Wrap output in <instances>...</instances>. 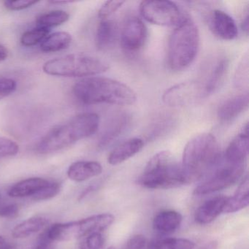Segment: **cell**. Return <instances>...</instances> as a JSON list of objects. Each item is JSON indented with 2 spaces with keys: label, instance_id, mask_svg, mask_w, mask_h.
<instances>
[{
  "label": "cell",
  "instance_id": "1",
  "mask_svg": "<svg viewBox=\"0 0 249 249\" xmlns=\"http://www.w3.org/2000/svg\"><path fill=\"white\" fill-rule=\"evenodd\" d=\"M75 97L87 105L129 106L137 100L136 93L124 83L106 77L91 76L78 81L72 88Z\"/></svg>",
  "mask_w": 249,
  "mask_h": 249
},
{
  "label": "cell",
  "instance_id": "2",
  "mask_svg": "<svg viewBox=\"0 0 249 249\" xmlns=\"http://www.w3.org/2000/svg\"><path fill=\"white\" fill-rule=\"evenodd\" d=\"M99 126L100 116L97 113H81L51 129L39 141L36 151L40 154L61 151L91 137L98 130Z\"/></svg>",
  "mask_w": 249,
  "mask_h": 249
},
{
  "label": "cell",
  "instance_id": "3",
  "mask_svg": "<svg viewBox=\"0 0 249 249\" xmlns=\"http://www.w3.org/2000/svg\"><path fill=\"white\" fill-rule=\"evenodd\" d=\"M221 159L216 138L209 133L192 138L185 146L181 167L188 184L211 173Z\"/></svg>",
  "mask_w": 249,
  "mask_h": 249
},
{
  "label": "cell",
  "instance_id": "4",
  "mask_svg": "<svg viewBox=\"0 0 249 249\" xmlns=\"http://www.w3.org/2000/svg\"><path fill=\"white\" fill-rule=\"evenodd\" d=\"M199 33L195 23L186 18L176 27L170 36L167 62L172 71H183L189 68L199 52Z\"/></svg>",
  "mask_w": 249,
  "mask_h": 249
},
{
  "label": "cell",
  "instance_id": "5",
  "mask_svg": "<svg viewBox=\"0 0 249 249\" xmlns=\"http://www.w3.org/2000/svg\"><path fill=\"white\" fill-rule=\"evenodd\" d=\"M140 184L151 189H167L188 184L181 165L167 151L156 154L147 163Z\"/></svg>",
  "mask_w": 249,
  "mask_h": 249
},
{
  "label": "cell",
  "instance_id": "6",
  "mask_svg": "<svg viewBox=\"0 0 249 249\" xmlns=\"http://www.w3.org/2000/svg\"><path fill=\"white\" fill-rule=\"evenodd\" d=\"M108 68L107 64L98 58L85 53H72L48 61L43 71L53 76L88 78L106 72Z\"/></svg>",
  "mask_w": 249,
  "mask_h": 249
},
{
  "label": "cell",
  "instance_id": "7",
  "mask_svg": "<svg viewBox=\"0 0 249 249\" xmlns=\"http://www.w3.org/2000/svg\"><path fill=\"white\" fill-rule=\"evenodd\" d=\"M114 220L112 214H97L72 222L56 223L46 231L49 238L53 242L69 241L93 233L101 232L108 228Z\"/></svg>",
  "mask_w": 249,
  "mask_h": 249
},
{
  "label": "cell",
  "instance_id": "8",
  "mask_svg": "<svg viewBox=\"0 0 249 249\" xmlns=\"http://www.w3.org/2000/svg\"><path fill=\"white\" fill-rule=\"evenodd\" d=\"M246 164H234L220 159L209 178L194 191L196 196L210 195L232 186L243 176Z\"/></svg>",
  "mask_w": 249,
  "mask_h": 249
},
{
  "label": "cell",
  "instance_id": "9",
  "mask_svg": "<svg viewBox=\"0 0 249 249\" xmlns=\"http://www.w3.org/2000/svg\"><path fill=\"white\" fill-rule=\"evenodd\" d=\"M140 12L148 22L164 27H177L186 18L178 6L170 1H142Z\"/></svg>",
  "mask_w": 249,
  "mask_h": 249
},
{
  "label": "cell",
  "instance_id": "10",
  "mask_svg": "<svg viewBox=\"0 0 249 249\" xmlns=\"http://www.w3.org/2000/svg\"><path fill=\"white\" fill-rule=\"evenodd\" d=\"M208 97L202 81H189L176 84L164 91L162 101L170 107L191 106Z\"/></svg>",
  "mask_w": 249,
  "mask_h": 249
},
{
  "label": "cell",
  "instance_id": "11",
  "mask_svg": "<svg viewBox=\"0 0 249 249\" xmlns=\"http://www.w3.org/2000/svg\"><path fill=\"white\" fill-rule=\"evenodd\" d=\"M148 37V30L143 21L133 17L127 20L121 34L122 47L129 52H135L142 49Z\"/></svg>",
  "mask_w": 249,
  "mask_h": 249
},
{
  "label": "cell",
  "instance_id": "12",
  "mask_svg": "<svg viewBox=\"0 0 249 249\" xmlns=\"http://www.w3.org/2000/svg\"><path fill=\"white\" fill-rule=\"evenodd\" d=\"M209 26L213 33L222 40H234L238 34L234 20L227 13L220 10L213 11L210 16Z\"/></svg>",
  "mask_w": 249,
  "mask_h": 249
},
{
  "label": "cell",
  "instance_id": "13",
  "mask_svg": "<svg viewBox=\"0 0 249 249\" xmlns=\"http://www.w3.org/2000/svg\"><path fill=\"white\" fill-rule=\"evenodd\" d=\"M249 154V124L243 126L241 133L235 137L226 150L224 160L234 164H246Z\"/></svg>",
  "mask_w": 249,
  "mask_h": 249
},
{
  "label": "cell",
  "instance_id": "14",
  "mask_svg": "<svg viewBox=\"0 0 249 249\" xmlns=\"http://www.w3.org/2000/svg\"><path fill=\"white\" fill-rule=\"evenodd\" d=\"M228 196H217L204 202L195 212V219L199 224H208L224 213Z\"/></svg>",
  "mask_w": 249,
  "mask_h": 249
},
{
  "label": "cell",
  "instance_id": "15",
  "mask_svg": "<svg viewBox=\"0 0 249 249\" xmlns=\"http://www.w3.org/2000/svg\"><path fill=\"white\" fill-rule=\"evenodd\" d=\"M130 116L126 113L115 116L103 134L99 142V148L106 149L114 143L115 141L125 133L130 124Z\"/></svg>",
  "mask_w": 249,
  "mask_h": 249
},
{
  "label": "cell",
  "instance_id": "16",
  "mask_svg": "<svg viewBox=\"0 0 249 249\" xmlns=\"http://www.w3.org/2000/svg\"><path fill=\"white\" fill-rule=\"evenodd\" d=\"M144 147V142L138 138H131L118 145L109 154L107 161L111 165L124 162L140 152Z\"/></svg>",
  "mask_w": 249,
  "mask_h": 249
},
{
  "label": "cell",
  "instance_id": "17",
  "mask_svg": "<svg viewBox=\"0 0 249 249\" xmlns=\"http://www.w3.org/2000/svg\"><path fill=\"white\" fill-rule=\"evenodd\" d=\"M248 92L226 100L218 110V118L221 122H230L234 120L249 107Z\"/></svg>",
  "mask_w": 249,
  "mask_h": 249
},
{
  "label": "cell",
  "instance_id": "18",
  "mask_svg": "<svg viewBox=\"0 0 249 249\" xmlns=\"http://www.w3.org/2000/svg\"><path fill=\"white\" fill-rule=\"evenodd\" d=\"M229 60L225 56L218 58L208 71L206 79L202 81L205 86L207 94H213L221 87L228 72Z\"/></svg>",
  "mask_w": 249,
  "mask_h": 249
},
{
  "label": "cell",
  "instance_id": "19",
  "mask_svg": "<svg viewBox=\"0 0 249 249\" xmlns=\"http://www.w3.org/2000/svg\"><path fill=\"white\" fill-rule=\"evenodd\" d=\"M182 221L183 216L177 211H161L154 218L153 229L158 234L167 235L175 232L180 227Z\"/></svg>",
  "mask_w": 249,
  "mask_h": 249
},
{
  "label": "cell",
  "instance_id": "20",
  "mask_svg": "<svg viewBox=\"0 0 249 249\" xmlns=\"http://www.w3.org/2000/svg\"><path fill=\"white\" fill-rule=\"evenodd\" d=\"M102 173L103 167L97 161H79L70 166L68 176L73 181L82 182L100 176Z\"/></svg>",
  "mask_w": 249,
  "mask_h": 249
},
{
  "label": "cell",
  "instance_id": "21",
  "mask_svg": "<svg viewBox=\"0 0 249 249\" xmlns=\"http://www.w3.org/2000/svg\"><path fill=\"white\" fill-rule=\"evenodd\" d=\"M117 35L116 23L111 20H102L96 32L95 43L97 49L102 52L109 50L114 45Z\"/></svg>",
  "mask_w": 249,
  "mask_h": 249
},
{
  "label": "cell",
  "instance_id": "22",
  "mask_svg": "<svg viewBox=\"0 0 249 249\" xmlns=\"http://www.w3.org/2000/svg\"><path fill=\"white\" fill-rule=\"evenodd\" d=\"M49 180L41 178L24 179L14 184L8 191L11 197L23 198L33 196L46 186Z\"/></svg>",
  "mask_w": 249,
  "mask_h": 249
},
{
  "label": "cell",
  "instance_id": "23",
  "mask_svg": "<svg viewBox=\"0 0 249 249\" xmlns=\"http://www.w3.org/2000/svg\"><path fill=\"white\" fill-rule=\"evenodd\" d=\"M249 203V180L246 176L233 196H228L223 213H231L244 209Z\"/></svg>",
  "mask_w": 249,
  "mask_h": 249
},
{
  "label": "cell",
  "instance_id": "24",
  "mask_svg": "<svg viewBox=\"0 0 249 249\" xmlns=\"http://www.w3.org/2000/svg\"><path fill=\"white\" fill-rule=\"evenodd\" d=\"M49 219L44 216L28 218L14 227L12 235L16 239H24L42 231L49 224Z\"/></svg>",
  "mask_w": 249,
  "mask_h": 249
},
{
  "label": "cell",
  "instance_id": "25",
  "mask_svg": "<svg viewBox=\"0 0 249 249\" xmlns=\"http://www.w3.org/2000/svg\"><path fill=\"white\" fill-rule=\"evenodd\" d=\"M72 43V37L65 32H57L47 36L42 42L40 49L44 53L60 52L69 48Z\"/></svg>",
  "mask_w": 249,
  "mask_h": 249
},
{
  "label": "cell",
  "instance_id": "26",
  "mask_svg": "<svg viewBox=\"0 0 249 249\" xmlns=\"http://www.w3.org/2000/svg\"><path fill=\"white\" fill-rule=\"evenodd\" d=\"M148 249H194L195 243L190 240L177 237L157 239L147 245Z\"/></svg>",
  "mask_w": 249,
  "mask_h": 249
},
{
  "label": "cell",
  "instance_id": "27",
  "mask_svg": "<svg viewBox=\"0 0 249 249\" xmlns=\"http://www.w3.org/2000/svg\"><path fill=\"white\" fill-rule=\"evenodd\" d=\"M70 15L64 11H53L41 14L36 19L37 27L50 30L52 27L62 25L69 20Z\"/></svg>",
  "mask_w": 249,
  "mask_h": 249
},
{
  "label": "cell",
  "instance_id": "28",
  "mask_svg": "<svg viewBox=\"0 0 249 249\" xmlns=\"http://www.w3.org/2000/svg\"><path fill=\"white\" fill-rule=\"evenodd\" d=\"M236 88L246 91L249 88V56L246 53L237 67L234 77Z\"/></svg>",
  "mask_w": 249,
  "mask_h": 249
},
{
  "label": "cell",
  "instance_id": "29",
  "mask_svg": "<svg viewBox=\"0 0 249 249\" xmlns=\"http://www.w3.org/2000/svg\"><path fill=\"white\" fill-rule=\"evenodd\" d=\"M50 30L37 27L33 30H29L22 35L21 37V43L23 46L27 47L36 46L40 42L43 41L45 38L49 34Z\"/></svg>",
  "mask_w": 249,
  "mask_h": 249
},
{
  "label": "cell",
  "instance_id": "30",
  "mask_svg": "<svg viewBox=\"0 0 249 249\" xmlns=\"http://www.w3.org/2000/svg\"><path fill=\"white\" fill-rule=\"evenodd\" d=\"M61 189H62V186L60 183L58 182L49 181L45 187L33 196V199L36 201L52 199L60 192Z\"/></svg>",
  "mask_w": 249,
  "mask_h": 249
},
{
  "label": "cell",
  "instance_id": "31",
  "mask_svg": "<svg viewBox=\"0 0 249 249\" xmlns=\"http://www.w3.org/2000/svg\"><path fill=\"white\" fill-rule=\"evenodd\" d=\"M105 238L101 232H95L85 237L80 249H103Z\"/></svg>",
  "mask_w": 249,
  "mask_h": 249
},
{
  "label": "cell",
  "instance_id": "32",
  "mask_svg": "<svg viewBox=\"0 0 249 249\" xmlns=\"http://www.w3.org/2000/svg\"><path fill=\"white\" fill-rule=\"evenodd\" d=\"M19 151V147L15 141L0 137V157H14Z\"/></svg>",
  "mask_w": 249,
  "mask_h": 249
},
{
  "label": "cell",
  "instance_id": "33",
  "mask_svg": "<svg viewBox=\"0 0 249 249\" xmlns=\"http://www.w3.org/2000/svg\"><path fill=\"white\" fill-rule=\"evenodd\" d=\"M124 1H107L99 10L98 17L102 20L107 19L124 4Z\"/></svg>",
  "mask_w": 249,
  "mask_h": 249
},
{
  "label": "cell",
  "instance_id": "34",
  "mask_svg": "<svg viewBox=\"0 0 249 249\" xmlns=\"http://www.w3.org/2000/svg\"><path fill=\"white\" fill-rule=\"evenodd\" d=\"M17 88V84L14 79L0 77V100L11 95Z\"/></svg>",
  "mask_w": 249,
  "mask_h": 249
},
{
  "label": "cell",
  "instance_id": "35",
  "mask_svg": "<svg viewBox=\"0 0 249 249\" xmlns=\"http://www.w3.org/2000/svg\"><path fill=\"white\" fill-rule=\"evenodd\" d=\"M38 1H30V0H17V1H5L4 5L9 11H21L33 6Z\"/></svg>",
  "mask_w": 249,
  "mask_h": 249
},
{
  "label": "cell",
  "instance_id": "36",
  "mask_svg": "<svg viewBox=\"0 0 249 249\" xmlns=\"http://www.w3.org/2000/svg\"><path fill=\"white\" fill-rule=\"evenodd\" d=\"M146 245L145 236L142 234H135L126 242L124 249H145Z\"/></svg>",
  "mask_w": 249,
  "mask_h": 249
},
{
  "label": "cell",
  "instance_id": "37",
  "mask_svg": "<svg viewBox=\"0 0 249 249\" xmlns=\"http://www.w3.org/2000/svg\"><path fill=\"white\" fill-rule=\"evenodd\" d=\"M19 208L16 204H10L0 208V217L2 218H14L18 215Z\"/></svg>",
  "mask_w": 249,
  "mask_h": 249
},
{
  "label": "cell",
  "instance_id": "38",
  "mask_svg": "<svg viewBox=\"0 0 249 249\" xmlns=\"http://www.w3.org/2000/svg\"><path fill=\"white\" fill-rule=\"evenodd\" d=\"M35 249H53V241L49 238L46 230L39 237Z\"/></svg>",
  "mask_w": 249,
  "mask_h": 249
},
{
  "label": "cell",
  "instance_id": "39",
  "mask_svg": "<svg viewBox=\"0 0 249 249\" xmlns=\"http://www.w3.org/2000/svg\"><path fill=\"white\" fill-rule=\"evenodd\" d=\"M0 249H14V247L5 237L0 235Z\"/></svg>",
  "mask_w": 249,
  "mask_h": 249
},
{
  "label": "cell",
  "instance_id": "40",
  "mask_svg": "<svg viewBox=\"0 0 249 249\" xmlns=\"http://www.w3.org/2000/svg\"><path fill=\"white\" fill-rule=\"evenodd\" d=\"M8 50L5 46L0 45V62L6 60L8 57Z\"/></svg>",
  "mask_w": 249,
  "mask_h": 249
},
{
  "label": "cell",
  "instance_id": "41",
  "mask_svg": "<svg viewBox=\"0 0 249 249\" xmlns=\"http://www.w3.org/2000/svg\"><path fill=\"white\" fill-rule=\"evenodd\" d=\"M218 242L215 241V240H213V241H210L208 243H205L204 246L199 248V249H218Z\"/></svg>",
  "mask_w": 249,
  "mask_h": 249
},
{
  "label": "cell",
  "instance_id": "42",
  "mask_svg": "<svg viewBox=\"0 0 249 249\" xmlns=\"http://www.w3.org/2000/svg\"><path fill=\"white\" fill-rule=\"evenodd\" d=\"M249 15L247 13L246 17L243 18V22H242V30L246 35H248V33H249Z\"/></svg>",
  "mask_w": 249,
  "mask_h": 249
},
{
  "label": "cell",
  "instance_id": "43",
  "mask_svg": "<svg viewBox=\"0 0 249 249\" xmlns=\"http://www.w3.org/2000/svg\"><path fill=\"white\" fill-rule=\"evenodd\" d=\"M107 249H116V248L114 247V246H110V247L108 248Z\"/></svg>",
  "mask_w": 249,
  "mask_h": 249
}]
</instances>
